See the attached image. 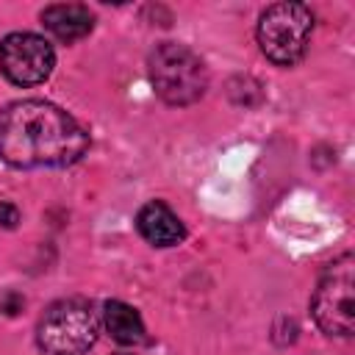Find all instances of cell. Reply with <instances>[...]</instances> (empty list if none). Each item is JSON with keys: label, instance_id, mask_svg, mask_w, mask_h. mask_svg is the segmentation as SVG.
Masks as SVG:
<instances>
[{"label": "cell", "instance_id": "obj_1", "mask_svg": "<svg viewBox=\"0 0 355 355\" xmlns=\"http://www.w3.org/2000/svg\"><path fill=\"white\" fill-rule=\"evenodd\" d=\"M89 150V133L64 108L17 100L0 111V158L17 169L69 166Z\"/></svg>", "mask_w": 355, "mask_h": 355}, {"label": "cell", "instance_id": "obj_2", "mask_svg": "<svg viewBox=\"0 0 355 355\" xmlns=\"http://www.w3.org/2000/svg\"><path fill=\"white\" fill-rule=\"evenodd\" d=\"M150 80L155 94L169 105H189L205 94L208 72L197 53L178 42H161L150 53Z\"/></svg>", "mask_w": 355, "mask_h": 355}, {"label": "cell", "instance_id": "obj_3", "mask_svg": "<svg viewBox=\"0 0 355 355\" xmlns=\"http://www.w3.org/2000/svg\"><path fill=\"white\" fill-rule=\"evenodd\" d=\"M97 311L86 300H58L39 319V347L47 355H83L97 341Z\"/></svg>", "mask_w": 355, "mask_h": 355}, {"label": "cell", "instance_id": "obj_4", "mask_svg": "<svg viewBox=\"0 0 355 355\" xmlns=\"http://www.w3.org/2000/svg\"><path fill=\"white\" fill-rule=\"evenodd\" d=\"M352 291H355V258L352 252H344L324 266L311 300L313 319L327 336H344V338L352 336L355 330Z\"/></svg>", "mask_w": 355, "mask_h": 355}, {"label": "cell", "instance_id": "obj_5", "mask_svg": "<svg viewBox=\"0 0 355 355\" xmlns=\"http://www.w3.org/2000/svg\"><path fill=\"white\" fill-rule=\"evenodd\" d=\"M313 17L302 3H275L258 19V44L263 55L280 67L302 58L311 39Z\"/></svg>", "mask_w": 355, "mask_h": 355}, {"label": "cell", "instance_id": "obj_6", "mask_svg": "<svg viewBox=\"0 0 355 355\" xmlns=\"http://www.w3.org/2000/svg\"><path fill=\"white\" fill-rule=\"evenodd\" d=\"M55 67V53L36 33H8L0 42V69L17 86L42 83Z\"/></svg>", "mask_w": 355, "mask_h": 355}, {"label": "cell", "instance_id": "obj_7", "mask_svg": "<svg viewBox=\"0 0 355 355\" xmlns=\"http://www.w3.org/2000/svg\"><path fill=\"white\" fill-rule=\"evenodd\" d=\"M139 233L155 247H172L186 239V227L178 214L164 202H147L136 216Z\"/></svg>", "mask_w": 355, "mask_h": 355}, {"label": "cell", "instance_id": "obj_8", "mask_svg": "<svg viewBox=\"0 0 355 355\" xmlns=\"http://www.w3.org/2000/svg\"><path fill=\"white\" fill-rule=\"evenodd\" d=\"M42 25L64 44L69 42H78L83 39L92 25H94V17L86 6L80 3H53L42 11Z\"/></svg>", "mask_w": 355, "mask_h": 355}, {"label": "cell", "instance_id": "obj_9", "mask_svg": "<svg viewBox=\"0 0 355 355\" xmlns=\"http://www.w3.org/2000/svg\"><path fill=\"white\" fill-rule=\"evenodd\" d=\"M103 316H105V327H108L114 341H119V344L144 341V322H141L136 308H130L119 300H108L103 308Z\"/></svg>", "mask_w": 355, "mask_h": 355}, {"label": "cell", "instance_id": "obj_10", "mask_svg": "<svg viewBox=\"0 0 355 355\" xmlns=\"http://www.w3.org/2000/svg\"><path fill=\"white\" fill-rule=\"evenodd\" d=\"M19 222V211H17V205H11V202H0V225L3 227H14Z\"/></svg>", "mask_w": 355, "mask_h": 355}]
</instances>
